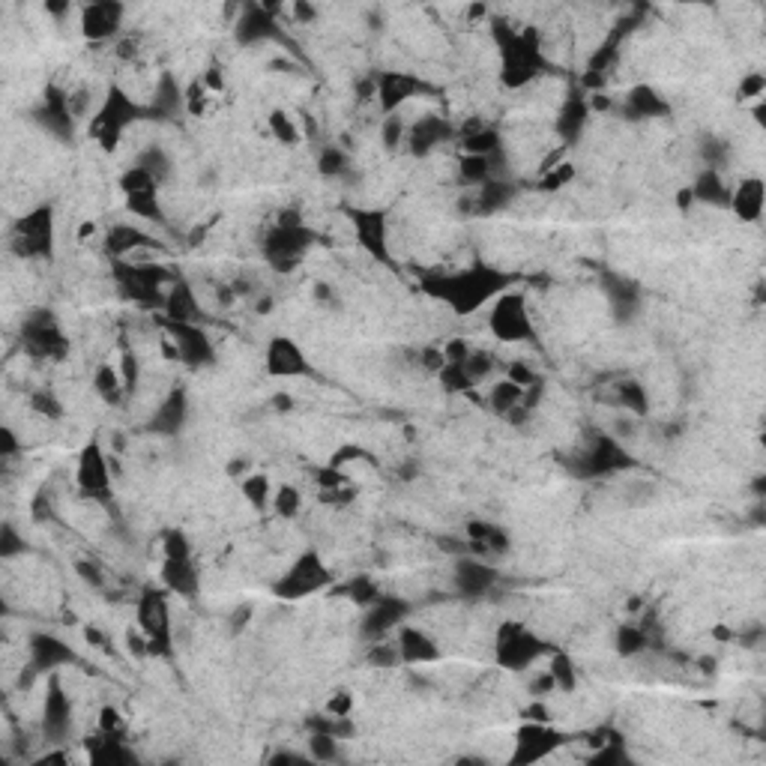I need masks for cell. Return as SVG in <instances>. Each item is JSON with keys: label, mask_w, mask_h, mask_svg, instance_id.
Returning <instances> with one entry per match:
<instances>
[{"label": "cell", "mask_w": 766, "mask_h": 766, "mask_svg": "<svg viewBox=\"0 0 766 766\" xmlns=\"http://www.w3.org/2000/svg\"><path fill=\"white\" fill-rule=\"evenodd\" d=\"M372 665H386V667H393L402 662V656H398V646H374L372 650Z\"/></svg>", "instance_id": "55"}, {"label": "cell", "mask_w": 766, "mask_h": 766, "mask_svg": "<svg viewBox=\"0 0 766 766\" xmlns=\"http://www.w3.org/2000/svg\"><path fill=\"white\" fill-rule=\"evenodd\" d=\"M461 369H464V374H467L470 383H479V381H485V377H488L494 369H498V362H494L491 353H485V351H470V357L464 360Z\"/></svg>", "instance_id": "41"}, {"label": "cell", "mask_w": 766, "mask_h": 766, "mask_svg": "<svg viewBox=\"0 0 766 766\" xmlns=\"http://www.w3.org/2000/svg\"><path fill=\"white\" fill-rule=\"evenodd\" d=\"M30 659H34L37 671H54V667L75 662V653L54 635H34L30 638Z\"/></svg>", "instance_id": "24"}, {"label": "cell", "mask_w": 766, "mask_h": 766, "mask_svg": "<svg viewBox=\"0 0 766 766\" xmlns=\"http://www.w3.org/2000/svg\"><path fill=\"white\" fill-rule=\"evenodd\" d=\"M30 407L37 410V414H42V416H51V419H60L63 416V404L58 402V398H54L51 393H37L34 398H30Z\"/></svg>", "instance_id": "52"}, {"label": "cell", "mask_w": 766, "mask_h": 766, "mask_svg": "<svg viewBox=\"0 0 766 766\" xmlns=\"http://www.w3.org/2000/svg\"><path fill=\"white\" fill-rule=\"evenodd\" d=\"M332 581L330 569L323 566V560L315 551H306L294 560V566H290L282 578H278L276 584V596L282 599H306L309 593H318L323 590Z\"/></svg>", "instance_id": "4"}, {"label": "cell", "mask_w": 766, "mask_h": 766, "mask_svg": "<svg viewBox=\"0 0 766 766\" xmlns=\"http://www.w3.org/2000/svg\"><path fill=\"white\" fill-rule=\"evenodd\" d=\"M381 135H383V144L390 147V150H395L398 144H404V138H407V123L398 121V117L393 114L390 121H383Z\"/></svg>", "instance_id": "51"}, {"label": "cell", "mask_w": 766, "mask_h": 766, "mask_svg": "<svg viewBox=\"0 0 766 766\" xmlns=\"http://www.w3.org/2000/svg\"><path fill=\"white\" fill-rule=\"evenodd\" d=\"M168 602L162 593H147L138 602V625L153 653H168L171 646V625H168Z\"/></svg>", "instance_id": "9"}, {"label": "cell", "mask_w": 766, "mask_h": 766, "mask_svg": "<svg viewBox=\"0 0 766 766\" xmlns=\"http://www.w3.org/2000/svg\"><path fill=\"white\" fill-rule=\"evenodd\" d=\"M625 464H629V456H625V449L614 444L611 437H599L596 444L581 456V470H584L587 477H605V473L620 470Z\"/></svg>", "instance_id": "19"}, {"label": "cell", "mask_w": 766, "mask_h": 766, "mask_svg": "<svg viewBox=\"0 0 766 766\" xmlns=\"http://www.w3.org/2000/svg\"><path fill=\"white\" fill-rule=\"evenodd\" d=\"M575 177V168L569 165V162H563V165H557L551 171H545L542 174V183H539V189H545V192H554L560 186H566V183Z\"/></svg>", "instance_id": "49"}, {"label": "cell", "mask_w": 766, "mask_h": 766, "mask_svg": "<svg viewBox=\"0 0 766 766\" xmlns=\"http://www.w3.org/2000/svg\"><path fill=\"white\" fill-rule=\"evenodd\" d=\"M207 88H204V81H195L192 88L186 90V105H189V111L192 114H201L204 111V105H207Z\"/></svg>", "instance_id": "53"}, {"label": "cell", "mask_w": 766, "mask_h": 766, "mask_svg": "<svg viewBox=\"0 0 766 766\" xmlns=\"http://www.w3.org/2000/svg\"><path fill=\"white\" fill-rule=\"evenodd\" d=\"M467 545L473 557H491L509 551V536L503 533V527H494L488 521H473L467 527Z\"/></svg>", "instance_id": "25"}, {"label": "cell", "mask_w": 766, "mask_h": 766, "mask_svg": "<svg viewBox=\"0 0 766 766\" xmlns=\"http://www.w3.org/2000/svg\"><path fill=\"white\" fill-rule=\"evenodd\" d=\"M121 377H123V383H126V390H135V381H138V362L135 357L129 351H123V357H121Z\"/></svg>", "instance_id": "54"}, {"label": "cell", "mask_w": 766, "mask_h": 766, "mask_svg": "<svg viewBox=\"0 0 766 766\" xmlns=\"http://www.w3.org/2000/svg\"><path fill=\"white\" fill-rule=\"evenodd\" d=\"M204 88H207V93H222L225 90V81H222V69L219 67H210L207 75H204Z\"/></svg>", "instance_id": "59"}, {"label": "cell", "mask_w": 766, "mask_h": 766, "mask_svg": "<svg viewBox=\"0 0 766 766\" xmlns=\"http://www.w3.org/2000/svg\"><path fill=\"white\" fill-rule=\"evenodd\" d=\"M341 593H344V596H348V599L360 602V605H365V608L374 605V602L381 599V593H377V584H374V581L362 578V575H360V578H353L351 584L344 587Z\"/></svg>", "instance_id": "46"}, {"label": "cell", "mask_w": 766, "mask_h": 766, "mask_svg": "<svg viewBox=\"0 0 766 766\" xmlns=\"http://www.w3.org/2000/svg\"><path fill=\"white\" fill-rule=\"evenodd\" d=\"M240 491H243V498L255 506V509H264L267 503H273V498H269V479L261 477V473H255V477H246L240 482Z\"/></svg>", "instance_id": "40"}, {"label": "cell", "mask_w": 766, "mask_h": 766, "mask_svg": "<svg viewBox=\"0 0 766 766\" xmlns=\"http://www.w3.org/2000/svg\"><path fill=\"white\" fill-rule=\"evenodd\" d=\"M269 309H273V299H261V303H257V311H264V315Z\"/></svg>", "instance_id": "62"}, {"label": "cell", "mask_w": 766, "mask_h": 766, "mask_svg": "<svg viewBox=\"0 0 766 766\" xmlns=\"http://www.w3.org/2000/svg\"><path fill=\"white\" fill-rule=\"evenodd\" d=\"M506 381H512L515 386H521V390H533V386H539V374L527 362H512L509 369H506Z\"/></svg>", "instance_id": "48"}, {"label": "cell", "mask_w": 766, "mask_h": 766, "mask_svg": "<svg viewBox=\"0 0 766 766\" xmlns=\"http://www.w3.org/2000/svg\"><path fill=\"white\" fill-rule=\"evenodd\" d=\"M276 9L273 6H243L240 18L234 21L236 25V39H243L246 46H255V42L264 39H276L278 37V21L273 18Z\"/></svg>", "instance_id": "15"}, {"label": "cell", "mask_w": 766, "mask_h": 766, "mask_svg": "<svg viewBox=\"0 0 766 766\" xmlns=\"http://www.w3.org/2000/svg\"><path fill=\"white\" fill-rule=\"evenodd\" d=\"M186 416H189L186 393L174 390L165 398V402H162V407L156 410V416H153V423H150V428L159 431V435H177V431L183 428V423H186Z\"/></svg>", "instance_id": "30"}, {"label": "cell", "mask_w": 766, "mask_h": 766, "mask_svg": "<svg viewBox=\"0 0 766 766\" xmlns=\"http://www.w3.org/2000/svg\"><path fill=\"white\" fill-rule=\"evenodd\" d=\"M423 365L428 372H435V374H440L446 369V357H444V351H437V348H425L423 351Z\"/></svg>", "instance_id": "56"}, {"label": "cell", "mask_w": 766, "mask_h": 766, "mask_svg": "<svg viewBox=\"0 0 766 766\" xmlns=\"http://www.w3.org/2000/svg\"><path fill=\"white\" fill-rule=\"evenodd\" d=\"M494 653H498V662L503 667L524 671L527 665H533L545 653V644L533 632H527L521 623H503L498 632V644H494Z\"/></svg>", "instance_id": "6"}, {"label": "cell", "mask_w": 766, "mask_h": 766, "mask_svg": "<svg viewBox=\"0 0 766 766\" xmlns=\"http://www.w3.org/2000/svg\"><path fill=\"white\" fill-rule=\"evenodd\" d=\"M267 372L276 377H299L311 374V365L303 357V351L297 348V341L288 336H276L267 344Z\"/></svg>", "instance_id": "14"}, {"label": "cell", "mask_w": 766, "mask_h": 766, "mask_svg": "<svg viewBox=\"0 0 766 766\" xmlns=\"http://www.w3.org/2000/svg\"><path fill=\"white\" fill-rule=\"evenodd\" d=\"M0 440H4V456H13V449H16V437H13V431L4 428V431H0Z\"/></svg>", "instance_id": "61"}, {"label": "cell", "mask_w": 766, "mask_h": 766, "mask_svg": "<svg viewBox=\"0 0 766 766\" xmlns=\"http://www.w3.org/2000/svg\"><path fill=\"white\" fill-rule=\"evenodd\" d=\"M494 584H498V572L485 563L482 557H473V554L458 557V563H456V587H458L461 596H467V599L485 596V593H488Z\"/></svg>", "instance_id": "13"}, {"label": "cell", "mask_w": 766, "mask_h": 766, "mask_svg": "<svg viewBox=\"0 0 766 766\" xmlns=\"http://www.w3.org/2000/svg\"><path fill=\"white\" fill-rule=\"evenodd\" d=\"M339 737H332V733H320V730H311V740H309V751L315 761H336L339 754Z\"/></svg>", "instance_id": "45"}, {"label": "cell", "mask_w": 766, "mask_h": 766, "mask_svg": "<svg viewBox=\"0 0 766 766\" xmlns=\"http://www.w3.org/2000/svg\"><path fill=\"white\" fill-rule=\"evenodd\" d=\"M93 386H96V393H100L102 402H108V404H117L126 395V383L121 377V369H114V365H102L93 377Z\"/></svg>", "instance_id": "34"}, {"label": "cell", "mask_w": 766, "mask_h": 766, "mask_svg": "<svg viewBox=\"0 0 766 766\" xmlns=\"http://www.w3.org/2000/svg\"><path fill=\"white\" fill-rule=\"evenodd\" d=\"M351 707H353V698L348 692H339L327 704V713H332V716H351Z\"/></svg>", "instance_id": "58"}, {"label": "cell", "mask_w": 766, "mask_h": 766, "mask_svg": "<svg viewBox=\"0 0 766 766\" xmlns=\"http://www.w3.org/2000/svg\"><path fill=\"white\" fill-rule=\"evenodd\" d=\"M500 54H503L500 79L506 88H524V84H530L548 67V60L542 58V42H539V34L533 27L521 30V34H506L500 39Z\"/></svg>", "instance_id": "2"}, {"label": "cell", "mask_w": 766, "mask_h": 766, "mask_svg": "<svg viewBox=\"0 0 766 766\" xmlns=\"http://www.w3.org/2000/svg\"><path fill=\"white\" fill-rule=\"evenodd\" d=\"M75 479H79V488L88 494V498H108V494H111V470H108V458L102 456V449L96 444H90L81 452Z\"/></svg>", "instance_id": "12"}, {"label": "cell", "mask_w": 766, "mask_h": 766, "mask_svg": "<svg viewBox=\"0 0 766 766\" xmlns=\"http://www.w3.org/2000/svg\"><path fill=\"white\" fill-rule=\"evenodd\" d=\"M512 278L500 273V269H491V267H470V269H461V273H452L444 278H431L428 282V294L437 297L440 303L452 306L461 315H467V311H477L479 306H485L488 299L506 294V285H509Z\"/></svg>", "instance_id": "1"}, {"label": "cell", "mask_w": 766, "mask_h": 766, "mask_svg": "<svg viewBox=\"0 0 766 766\" xmlns=\"http://www.w3.org/2000/svg\"><path fill=\"white\" fill-rule=\"evenodd\" d=\"M763 90H766V79H763V72H751L742 79L740 84V100L742 102H761L763 100Z\"/></svg>", "instance_id": "50"}, {"label": "cell", "mask_w": 766, "mask_h": 766, "mask_svg": "<svg viewBox=\"0 0 766 766\" xmlns=\"http://www.w3.org/2000/svg\"><path fill=\"white\" fill-rule=\"evenodd\" d=\"M398 656H402V662L407 665H425V662H435L440 650L431 635H425L423 629H416V625H402V632H398Z\"/></svg>", "instance_id": "21"}, {"label": "cell", "mask_w": 766, "mask_h": 766, "mask_svg": "<svg viewBox=\"0 0 766 766\" xmlns=\"http://www.w3.org/2000/svg\"><path fill=\"white\" fill-rule=\"evenodd\" d=\"M25 348L30 357L37 360H63L69 351V341L63 336V330L58 327V320H54L48 311H39V315L27 318L25 323Z\"/></svg>", "instance_id": "8"}, {"label": "cell", "mask_w": 766, "mask_h": 766, "mask_svg": "<svg viewBox=\"0 0 766 766\" xmlns=\"http://www.w3.org/2000/svg\"><path fill=\"white\" fill-rule=\"evenodd\" d=\"M629 111L635 117H641V121H650V117H662L667 111V102L653 88L641 84V88H635L629 93Z\"/></svg>", "instance_id": "33"}, {"label": "cell", "mask_w": 766, "mask_h": 766, "mask_svg": "<svg viewBox=\"0 0 766 766\" xmlns=\"http://www.w3.org/2000/svg\"><path fill=\"white\" fill-rule=\"evenodd\" d=\"M138 117H144V108L135 105L121 88H111L90 123V138H96L105 150H114L121 144L123 132L138 121Z\"/></svg>", "instance_id": "3"}, {"label": "cell", "mask_w": 766, "mask_h": 766, "mask_svg": "<svg viewBox=\"0 0 766 766\" xmlns=\"http://www.w3.org/2000/svg\"><path fill=\"white\" fill-rule=\"evenodd\" d=\"M461 180L473 186H485L491 180V159L488 156H464L461 159Z\"/></svg>", "instance_id": "37"}, {"label": "cell", "mask_w": 766, "mask_h": 766, "mask_svg": "<svg viewBox=\"0 0 766 766\" xmlns=\"http://www.w3.org/2000/svg\"><path fill=\"white\" fill-rule=\"evenodd\" d=\"M557 733L551 728H545V721H530L527 728L518 733V754L515 761H539L557 746Z\"/></svg>", "instance_id": "23"}, {"label": "cell", "mask_w": 766, "mask_h": 766, "mask_svg": "<svg viewBox=\"0 0 766 766\" xmlns=\"http://www.w3.org/2000/svg\"><path fill=\"white\" fill-rule=\"evenodd\" d=\"M318 168H320V174L339 177L348 171V156H344V150H339V147H327L318 159Z\"/></svg>", "instance_id": "47"}, {"label": "cell", "mask_w": 766, "mask_h": 766, "mask_svg": "<svg viewBox=\"0 0 766 766\" xmlns=\"http://www.w3.org/2000/svg\"><path fill=\"white\" fill-rule=\"evenodd\" d=\"M763 201H766L763 180L761 177H746L737 189L730 192L728 207L737 213L742 222H758L761 213H763Z\"/></svg>", "instance_id": "22"}, {"label": "cell", "mask_w": 766, "mask_h": 766, "mask_svg": "<svg viewBox=\"0 0 766 766\" xmlns=\"http://www.w3.org/2000/svg\"><path fill=\"white\" fill-rule=\"evenodd\" d=\"M548 674L554 677V686L560 692H572V688L578 686V677H575V665L566 653H557L551 659V667H548Z\"/></svg>", "instance_id": "39"}, {"label": "cell", "mask_w": 766, "mask_h": 766, "mask_svg": "<svg viewBox=\"0 0 766 766\" xmlns=\"http://www.w3.org/2000/svg\"><path fill=\"white\" fill-rule=\"evenodd\" d=\"M617 398L623 407L635 410V414H646V390L638 381H620L617 383Z\"/></svg>", "instance_id": "44"}, {"label": "cell", "mask_w": 766, "mask_h": 766, "mask_svg": "<svg viewBox=\"0 0 766 766\" xmlns=\"http://www.w3.org/2000/svg\"><path fill=\"white\" fill-rule=\"evenodd\" d=\"M42 728H46V740L48 742H63L67 733L72 728V704L67 692L60 688V683L54 679L46 698V719H42Z\"/></svg>", "instance_id": "16"}, {"label": "cell", "mask_w": 766, "mask_h": 766, "mask_svg": "<svg viewBox=\"0 0 766 766\" xmlns=\"http://www.w3.org/2000/svg\"><path fill=\"white\" fill-rule=\"evenodd\" d=\"M311 246V234L303 225H276L264 240V255L278 273H288L303 261L306 249Z\"/></svg>", "instance_id": "7"}, {"label": "cell", "mask_w": 766, "mask_h": 766, "mask_svg": "<svg viewBox=\"0 0 766 766\" xmlns=\"http://www.w3.org/2000/svg\"><path fill=\"white\" fill-rule=\"evenodd\" d=\"M121 21H123L121 4H90V6H84V13H81V30L88 39L102 42V39L117 37Z\"/></svg>", "instance_id": "17"}, {"label": "cell", "mask_w": 766, "mask_h": 766, "mask_svg": "<svg viewBox=\"0 0 766 766\" xmlns=\"http://www.w3.org/2000/svg\"><path fill=\"white\" fill-rule=\"evenodd\" d=\"M404 614H407V602L381 596L374 605H369V614L362 620V635L365 638H383L386 632H393L404 620Z\"/></svg>", "instance_id": "18"}, {"label": "cell", "mask_w": 766, "mask_h": 766, "mask_svg": "<svg viewBox=\"0 0 766 766\" xmlns=\"http://www.w3.org/2000/svg\"><path fill=\"white\" fill-rule=\"evenodd\" d=\"M16 249H18V255H27V257H46L51 252V210L48 207L30 213L18 222Z\"/></svg>", "instance_id": "11"}, {"label": "cell", "mask_w": 766, "mask_h": 766, "mask_svg": "<svg viewBox=\"0 0 766 766\" xmlns=\"http://www.w3.org/2000/svg\"><path fill=\"white\" fill-rule=\"evenodd\" d=\"M584 121H587V105L581 102V100H569L566 108H563V114H560L557 129L563 132L566 142H572V138H575V135L581 132V126H584Z\"/></svg>", "instance_id": "36"}, {"label": "cell", "mask_w": 766, "mask_h": 766, "mask_svg": "<svg viewBox=\"0 0 766 766\" xmlns=\"http://www.w3.org/2000/svg\"><path fill=\"white\" fill-rule=\"evenodd\" d=\"M162 581L177 596H195L198 593V569L192 563V557H165Z\"/></svg>", "instance_id": "28"}, {"label": "cell", "mask_w": 766, "mask_h": 766, "mask_svg": "<svg viewBox=\"0 0 766 766\" xmlns=\"http://www.w3.org/2000/svg\"><path fill=\"white\" fill-rule=\"evenodd\" d=\"M79 575L88 581V584H93V587H102L105 584V578H102V569L96 566V563H88V560H81L79 563Z\"/></svg>", "instance_id": "57"}, {"label": "cell", "mask_w": 766, "mask_h": 766, "mask_svg": "<svg viewBox=\"0 0 766 766\" xmlns=\"http://www.w3.org/2000/svg\"><path fill=\"white\" fill-rule=\"evenodd\" d=\"M105 246H108V252H111L114 257H121V261H123V257H129L132 252L147 249V246H156V243L150 240L144 231L132 228V225H117V228H111V234H108Z\"/></svg>", "instance_id": "31"}, {"label": "cell", "mask_w": 766, "mask_h": 766, "mask_svg": "<svg viewBox=\"0 0 766 766\" xmlns=\"http://www.w3.org/2000/svg\"><path fill=\"white\" fill-rule=\"evenodd\" d=\"M269 132H273V138H276L278 144L294 147L299 142L297 123L290 121V114H285V111H273V114H269Z\"/></svg>", "instance_id": "42"}, {"label": "cell", "mask_w": 766, "mask_h": 766, "mask_svg": "<svg viewBox=\"0 0 766 766\" xmlns=\"http://www.w3.org/2000/svg\"><path fill=\"white\" fill-rule=\"evenodd\" d=\"M650 646V635H646L644 625H623L617 632V650L623 656H635Z\"/></svg>", "instance_id": "38"}, {"label": "cell", "mask_w": 766, "mask_h": 766, "mask_svg": "<svg viewBox=\"0 0 766 766\" xmlns=\"http://www.w3.org/2000/svg\"><path fill=\"white\" fill-rule=\"evenodd\" d=\"M416 90H419V81L407 72H386L377 79V100H381L383 111H390V114L402 102H407Z\"/></svg>", "instance_id": "26"}, {"label": "cell", "mask_w": 766, "mask_h": 766, "mask_svg": "<svg viewBox=\"0 0 766 766\" xmlns=\"http://www.w3.org/2000/svg\"><path fill=\"white\" fill-rule=\"evenodd\" d=\"M452 135V129L446 121H440V117H419V121H414L407 126V147H410V153H416V156H425L431 153L437 144H444L446 138Z\"/></svg>", "instance_id": "20"}, {"label": "cell", "mask_w": 766, "mask_h": 766, "mask_svg": "<svg viewBox=\"0 0 766 766\" xmlns=\"http://www.w3.org/2000/svg\"><path fill=\"white\" fill-rule=\"evenodd\" d=\"M692 195H695V201L721 204V207H728V204H730V192H728V186H725V180L719 177L716 168H707L704 174H700V177L695 180Z\"/></svg>", "instance_id": "32"}, {"label": "cell", "mask_w": 766, "mask_h": 766, "mask_svg": "<svg viewBox=\"0 0 766 766\" xmlns=\"http://www.w3.org/2000/svg\"><path fill=\"white\" fill-rule=\"evenodd\" d=\"M464 150H467V156H488L491 159L500 150V135L494 132V129L479 123V129H473V132L464 135Z\"/></svg>", "instance_id": "35"}, {"label": "cell", "mask_w": 766, "mask_h": 766, "mask_svg": "<svg viewBox=\"0 0 766 766\" xmlns=\"http://www.w3.org/2000/svg\"><path fill=\"white\" fill-rule=\"evenodd\" d=\"M165 320L171 323H198L201 318V306H198V297L192 294V288L186 282H177L168 288V297H165Z\"/></svg>", "instance_id": "27"}, {"label": "cell", "mask_w": 766, "mask_h": 766, "mask_svg": "<svg viewBox=\"0 0 766 766\" xmlns=\"http://www.w3.org/2000/svg\"><path fill=\"white\" fill-rule=\"evenodd\" d=\"M488 330L500 341H524L533 336V323L527 315V299L515 290H506L491 306L488 315Z\"/></svg>", "instance_id": "5"}, {"label": "cell", "mask_w": 766, "mask_h": 766, "mask_svg": "<svg viewBox=\"0 0 766 766\" xmlns=\"http://www.w3.org/2000/svg\"><path fill=\"white\" fill-rule=\"evenodd\" d=\"M290 13L297 16L299 25H311V21H315V16H318L315 6H309V4H294V6H290Z\"/></svg>", "instance_id": "60"}, {"label": "cell", "mask_w": 766, "mask_h": 766, "mask_svg": "<svg viewBox=\"0 0 766 766\" xmlns=\"http://www.w3.org/2000/svg\"><path fill=\"white\" fill-rule=\"evenodd\" d=\"M165 336L174 339L177 351H180V360L189 362L192 369H201V365L213 362V344L207 339V332H204L198 323H171V320H165Z\"/></svg>", "instance_id": "10"}, {"label": "cell", "mask_w": 766, "mask_h": 766, "mask_svg": "<svg viewBox=\"0 0 766 766\" xmlns=\"http://www.w3.org/2000/svg\"><path fill=\"white\" fill-rule=\"evenodd\" d=\"M353 225H357V236H360L362 249H369L374 257H383V261H386V222H383V213L360 210V213H353Z\"/></svg>", "instance_id": "29"}, {"label": "cell", "mask_w": 766, "mask_h": 766, "mask_svg": "<svg viewBox=\"0 0 766 766\" xmlns=\"http://www.w3.org/2000/svg\"><path fill=\"white\" fill-rule=\"evenodd\" d=\"M299 506H303V498H299V491L294 488V485H282L276 494H273V509L278 518H297L299 512Z\"/></svg>", "instance_id": "43"}]
</instances>
